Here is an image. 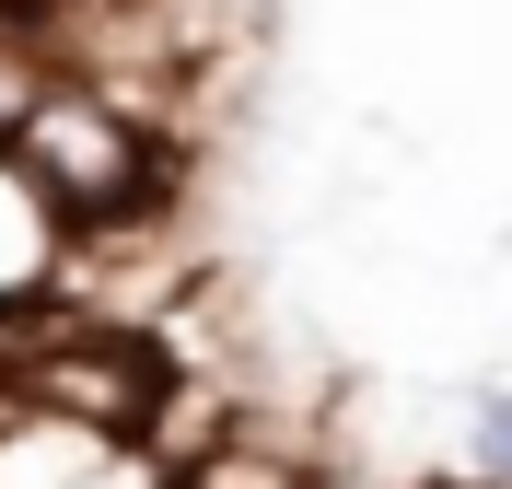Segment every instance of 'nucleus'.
Wrapping results in <instances>:
<instances>
[{
  "label": "nucleus",
  "mask_w": 512,
  "mask_h": 489,
  "mask_svg": "<svg viewBox=\"0 0 512 489\" xmlns=\"http://www.w3.org/2000/svg\"><path fill=\"white\" fill-rule=\"evenodd\" d=\"M12 175H24V198L35 210H94V222H117V210H152V187H163V152L140 129H128L105 94H70V82H47V105H35L24 129H12Z\"/></svg>",
  "instance_id": "obj_1"
},
{
  "label": "nucleus",
  "mask_w": 512,
  "mask_h": 489,
  "mask_svg": "<svg viewBox=\"0 0 512 489\" xmlns=\"http://www.w3.org/2000/svg\"><path fill=\"white\" fill-rule=\"evenodd\" d=\"M466 466H478L489 489H512V385H478V408H466Z\"/></svg>",
  "instance_id": "obj_2"
}]
</instances>
